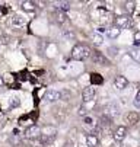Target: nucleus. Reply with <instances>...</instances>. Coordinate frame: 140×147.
<instances>
[{
	"instance_id": "f257e3e1",
	"label": "nucleus",
	"mask_w": 140,
	"mask_h": 147,
	"mask_svg": "<svg viewBox=\"0 0 140 147\" xmlns=\"http://www.w3.org/2000/svg\"><path fill=\"white\" fill-rule=\"evenodd\" d=\"M70 55H72L73 60L83 61V60L91 58V55H92V50H91L88 45H85V44H76V45L72 48Z\"/></svg>"
},
{
	"instance_id": "f03ea898",
	"label": "nucleus",
	"mask_w": 140,
	"mask_h": 147,
	"mask_svg": "<svg viewBox=\"0 0 140 147\" xmlns=\"http://www.w3.org/2000/svg\"><path fill=\"white\" fill-rule=\"evenodd\" d=\"M55 134H57V128L53 127V125H48V127H44L41 130V137L39 138H41V141L44 144H48L55 138Z\"/></svg>"
},
{
	"instance_id": "7ed1b4c3",
	"label": "nucleus",
	"mask_w": 140,
	"mask_h": 147,
	"mask_svg": "<svg viewBox=\"0 0 140 147\" xmlns=\"http://www.w3.org/2000/svg\"><path fill=\"white\" fill-rule=\"evenodd\" d=\"M114 24L120 29H127V28H131L133 26V20H131V18L129 15H121V16H117L115 18Z\"/></svg>"
},
{
	"instance_id": "20e7f679",
	"label": "nucleus",
	"mask_w": 140,
	"mask_h": 147,
	"mask_svg": "<svg viewBox=\"0 0 140 147\" xmlns=\"http://www.w3.org/2000/svg\"><path fill=\"white\" fill-rule=\"evenodd\" d=\"M91 58H92V61L95 63V64H98V66H108L110 64V60L101 51H98V50H93L92 51Z\"/></svg>"
},
{
	"instance_id": "39448f33",
	"label": "nucleus",
	"mask_w": 140,
	"mask_h": 147,
	"mask_svg": "<svg viewBox=\"0 0 140 147\" xmlns=\"http://www.w3.org/2000/svg\"><path fill=\"white\" fill-rule=\"evenodd\" d=\"M24 137L25 138H29V140L39 138V137H41V128H39L38 125H31V127H28L24 131Z\"/></svg>"
},
{
	"instance_id": "423d86ee",
	"label": "nucleus",
	"mask_w": 140,
	"mask_h": 147,
	"mask_svg": "<svg viewBox=\"0 0 140 147\" xmlns=\"http://www.w3.org/2000/svg\"><path fill=\"white\" fill-rule=\"evenodd\" d=\"M118 114H120V109H118V107H117L115 103H108V105H105V108H104V115H105V117H108L110 119H112V118H115Z\"/></svg>"
},
{
	"instance_id": "0eeeda50",
	"label": "nucleus",
	"mask_w": 140,
	"mask_h": 147,
	"mask_svg": "<svg viewBox=\"0 0 140 147\" xmlns=\"http://www.w3.org/2000/svg\"><path fill=\"white\" fill-rule=\"evenodd\" d=\"M127 136V127H124V125H120V127H117L112 133V138L115 141H123Z\"/></svg>"
},
{
	"instance_id": "6e6552de",
	"label": "nucleus",
	"mask_w": 140,
	"mask_h": 147,
	"mask_svg": "<svg viewBox=\"0 0 140 147\" xmlns=\"http://www.w3.org/2000/svg\"><path fill=\"white\" fill-rule=\"evenodd\" d=\"M60 98H62V92H58V90H47L45 93H44V96H43V99L45 100V102H48V103H51V102H55V100H58Z\"/></svg>"
},
{
	"instance_id": "1a4fd4ad",
	"label": "nucleus",
	"mask_w": 140,
	"mask_h": 147,
	"mask_svg": "<svg viewBox=\"0 0 140 147\" xmlns=\"http://www.w3.org/2000/svg\"><path fill=\"white\" fill-rule=\"evenodd\" d=\"M127 86H129V80L126 76H117L114 79V88L117 90H124Z\"/></svg>"
},
{
	"instance_id": "9d476101",
	"label": "nucleus",
	"mask_w": 140,
	"mask_h": 147,
	"mask_svg": "<svg viewBox=\"0 0 140 147\" xmlns=\"http://www.w3.org/2000/svg\"><path fill=\"white\" fill-rule=\"evenodd\" d=\"M95 95H96V89L93 86H88L82 92V99H83V102H91V100H93Z\"/></svg>"
},
{
	"instance_id": "9b49d317",
	"label": "nucleus",
	"mask_w": 140,
	"mask_h": 147,
	"mask_svg": "<svg viewBox=\"0 0 140 147\" xmlns=\"http://www.w3.org/2000/svg\"><path fill=\"white\" fill-rule=\"evenodd\" d=\"M10 24H12V26H15V28H24V26L26 25V19H25L24 16H21V15H15V16H12V19H10Z\"/></svg>"
},
{
	"instance_id": "f8f14e48",
	"label": "nucleus",
	"mask_w": 140,
	"mask_h": 147,
	"mask_svg": "<svg viewBox=\"0 0 140 147\" xmlns=\"http://www.w3.org/2000/svg\"><path fill=\"white\" fill-rule=\"evenodd\" d=\"M120 34H121V29L117 28L115 25H114V26L107 28V36H108L110 39H117V38L120 36Z\"/></svg>"
},
{
	"instance_id": "ddd939ff",
	"label": "nucleus",
	"mask_w": 140,
	"mask_h": 147,
	"mask_svg": "<svg viewBox=\"0 0 140 147\" xmlns=\"http://www.w3.org/2000/svg\"><path fill=\"white\" fill-rule=\"evenodd\" d=\"M139 119H140V115H139L136 111H131V112H129V114L126 115V121H127L130 125L137 124V122H139Z\"/></svg>"
},
{
	"instance_id": "4468645a",
	"label": "nucleus",
	"mask_w": 140,
	"mask_h": 147,
	"mask_svg": "<svg viewBox=\"0 0 140 147\" xmlns=\"http://www.w3.org/2000/svg\"><path fill=\"white\" fill-rule=\"evenodd\" d=\"M91 83H92V86L102 85V83H104V77L99 73H91Z\"/></svg>"
},
{
	"instance_id": "2eb2a0df",
	"label": "nucleus",
	"mask_w": 140,
	"mask_h": 147,
	"mask_svg": "<svg viewBox=\"0 0 140 147\" xmlns=\"http://www.w3.org/2000/svg\"><path fill=\"white\" fill-rule=\"evenodd\" d=\"M99 144V140L95 134H88L86 136V146L88 147H96Z\"/></svg>"
},
{
	"instance_id": "dca6fc26",
	"label": "nucleus",
	"mask_w": 140,
	"mask_h": 147,
	"mask_svg": "<svg viewBox=\"0 0 140 147\" xmlns=\"http://www.w3.org/2000/svg\"><path fill=\"white\" fill-rule=\"evenodd\" d=\"M70 2H57L55 3V7H57V10L58 12H67V10H70Z\"/></svg>"
},
{
	"instance_id": "f3484780",
	"label": "nucleus",
	"mask_w": 140,
	"mask_h": 147,
	"mask_svg": "<svg viewBox=\"0 0 140 147\" xmlns=\"http://www.w3.org/2000/svg\"><path fill=\"white\" fill-rule=\"evenodd\" d=\"M21 7L25 10V12H34L35 10V3L34 2H28V0H25V2H22L21 3Z\"/></svg>"
},
{
	"instance_id": "a211bd4d",
	"label": "nucleus",
	"mask_w": 140,
	"mask_h": 147,
	"mask_svg": "<svg viewBox=\"0 0 140 147\" xmlns=\"http://www.w3.org/2000/svg\"><path fill=\"white\" fill-rule=\"evenodd\" d=\"M92 41H93L95 45H101V44L104 42V36L99 34V32H93V34H92Z\"/></svg>"
},
{
	"instance_id": "6ab92c4d",
	"label": "nucleus",
	"mask_w": 140,
	"mask_h": 147,
	"mask_svg": "<svg viewBox=\"0 0 140 147\" xmlns=\"http://www.w3.org/2000/svg\"><path fill=\"white\" fill-rule=\"evenodd\" d=\"M62 36L64 38V39H67V41H70V39H74V32L72 31V29H63V32H62Z\"/></svg>"
},
{
	"instance_id": "aec40b11",
	"label": "nucleus",
	"mask_w": 140,
	"mask_h": 147,
	"mask_svg": "<svg viewBox=\"0 0 140 147\" xmlns=\"http://www.w3.org/2000/svg\"><path fill=\"white\" fill-rule=\"evenodd\" d=\"M19 105H21V100H19V98H16V96H13V98H10L9 99V108H18Z\"/></svg>"
},
{
	"instance_id": "412c9836",
	"label": "nucleus",
	"mask_w": 140,
	"mask_h": 147,
	"mask_svg": "<svg viewBox=\"0 0 140 147\" xmlns=\"http://www.w3.org/2000/svg\"><path fill=\"white\" fill-rule=\"evenodd\" d=\"M55 20H57L58 24H64L66 22V15L63 12H57L55 13Z\"/></svg>"
},
{
	"instance_id": "4be33fe9",
	"label": "nucleus",
	"mask_w": 140,
	"mask_h": 147,
	"mask_svg": "<svg viewBox=\"0 0 140 147\" xmlns=\"http://www.w3.org/2000/svg\"><path fill=\"white\" fill-rule=\"evenodd\" d=\"M134 9H136V3H134V2H127V3H126V10H127L129 13H133Z\"/></svg>"
},
{
	"instance_id": "5701e85b",
	"label": "nucleus",
	"mask_w": 140,
	"mask_h": 147,
	"mask_svg": "<svg viewBox=\"0 0 140 147\" xmlns=\"http://www.w3.org/2000/svg\"><path fill=\"white\" fill-rule=\"evenodd\" d=\"M130 55H131L137 63H140V50H131V51H130Z\"/></svg>"
},
{
	"instance_id": "b1692460",
	"label": "nucleus",
	"mask_w": 140,
	"mask_h": 147,
	"mask_svg": "<svg viewBox=\"0 0 140 147\" xmlns=\"http://www.w3.org/2000/svg\"><path fill=\"white\" fill-rule=\"evenodd\" d=\"M134 45H140V31L134 34Z\"/></svg>"
},
{
	"instance_id": "393cba45",
	"label": "nucleus",
	"mask_w": 140,
	"mask_h": 147,
	"mask_svg": "<svg viewBox=\"0 0 140 147\" xmlns=\"http://www.w3.org/2000/svg\"><path fill=\"white\" fill-rule=\"evenodd\" d=\"M0 41H2V44H9L10 36H7V35H2V36H0Z\"/></svg>"
},
{
	"instance_id": "a878e982",
	"label": "nucleus",
	"mask_w": 140,
	"mask_h": 147,
	"mask_svg": "<svg viewBox=\"0 0 140 147\" xmlns=\"http://www.w3.org/2000/svg\"><path fill=\"white\" fill-rule=\"evenodd\" d=\"M63 147H77V143L73 141V140H70V141H66V144Z\"/></svg>"
},
{
	"instance_id": "bb28decb",
	"label": "nucleus",
	"mask_w": 140,
	"mask_h": 147,
	"mask_svg": "<svg viewBox=\"0 0 140 147\" xmlns=\"http://www.w3.org/2000/svg\"><path fill=\"white\" fill-rule=\"evenodd\" d=\"M136 105H137V107H140V90L136 95Z\"/></svg>"
},
{
	"instance_id": "cd10ccee",
	"label": "nucleus",
	"mask_w": 140,
	"mask_h": 147,
	"mask_svg": "<svg viewBox=\"0 0 140 147\" xmlns=\"http://www.w3.org/2000/svg\"><path fill=\"white\" fill-rule=\"evenodd\" d=\"M85 122H86V124H92V118L86 117V118H85Z\"/></svg>"
},
{
	"instance_id": "c85d7f7f",
	"label": "nucleus",
	"mask_w": 140,
	"mask_h": 147,
	"mask_svg": "<svg viewBox=\"0 0 140 147\" xmlns=\"http://www.w3.org/2000/svg\"><path fill=\"white\" fill-rule=\"evenodd\" d=\"M5 85V80H3V76H0V88Z\"/></svg>"
}]
</instances>
